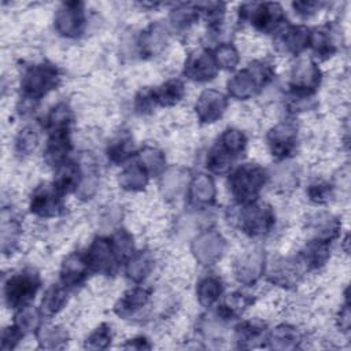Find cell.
Returning <instances> with one entry per match:
<instances>
[{
	"label": "cell",
	"mask_w": 351,
	"mask_h": 351,
	"mask_svg": "<svg viewBox=\"0 0 351 351\" xmlns=\"http://www.w3.org/2000/svg\"><path fill=\"white\" fill-rule=\"evenodd\" d=\"M70 132H55L49 133L44 148V160L48 166L55 169L60 167L67 162V156L71 151Z\"/></svg>",
	"instance_id": "obj_17"
},
{
	"label": "cell",
	"mask_w": 351,
	"mask_h": 351,
	"mask_svg": "<svg viewBox=\"0 0 351 351\" xmlns=\"http://www.w3.org/2000/svg\"><path fill=\"white\" fill-rule=\"evenodd\" d=\"M85 256L90 273L112 276L121 265L108 237H96L85 251Z\"/></svg>",
	"instance_id": "obj_8"
},
{
	"label": "cell",
	"mask_w": 351,
	"mask_h": 351,
	"mask_svg": "<svg viewBox=\"0 0 351 351\" xmlns=\"http://www.w3.org/2000/svg\"><path fill=\"white\" fill-rule=\"evenodd\" d=\"M321 5L322 4L318 1H295V3H292L295 12L302 16H311L321 8Z\"/></svg>",
	"instance_id": "obj_47"
},
{
	"label": "cell",
	"mask_w": 351,
	"mask_h": 351,
	"mask_svg": "<svg viewBox=\"0 0 351 351\" xmlns=\"http://www.w3.org/2000/svg\"><path fill=\"white\" fill-rule=\"evenodd\" d=\"M218 66L215 63L213 52L207 49H197L185 60L184 74L196 82H206L215 78L218 73Z\"/></svg>",
	"instance_id": "obj_13"
},
{
	"label": "cell",
	"mask_w": 351,
	"mask_h": 351,
	"mask_svg": "<svg viewBox=\"0 0 351 351\" xmlns=\"http://www.w3.org/2000/svg\"><path fill=\"white\" fill-rule=\"evenodd\" d=\"M112 340L111 328L107 324L99 325L86 339L85 347L89 350H104Z\"/></svg>",
	"instance_id": "obj_43"
},
{
	"label": "cell",
	"mask_w": 351,
	"mask_h": 351,
	"mask_svg": "<svg viewBox=\"0 0 351 351\" xmlns=\"http://www.w3.org/2000/svg\"><path fill=\"white\" fill-rule=\"evenodd\" d=\"M310 45H311L313 51L321 58H329L337 51L336 43L333 40L329 26H324V27H319V29H315L314 32H311Z\"/></svg>",
	"instance_id": "obj_33"
},
{
	"label": "cell",
	"mask_w": 351,
	"mask_h": 351,
	"mask_svg": "<svg viewBox=\"0 0 351 351\" xmlns=\"http://www.w3.org/2000/svg\"><path fill=\"white\" fill-rule=\"evenodd\" d=\"M215 145H218L225 154L236 159L237 156L244 152L247 147V137L245 134L234 128H229L222 132V134L218 137Z\"/></svg>",
	"instance_id": "obj_29"
},
{
	"label": "cell",
	"mask_w": 351,
	"mask_h": 351,
	"mask_svg": "<svg viewBox=\"0 0 351 351\" xmlns=\"http://www.w3.org/2000/svg\"><path fill=\"white\" fill-rule=\"evenodd\" d=\"M213 55H214L218 69H222V70H233L240 60L237 49L230 43L219 44L214 49Z\"/></svg>",
	"instance_id": "obj_39"
},
{
	"label": "cell",
	"mask_w": 351,
	"mask_h": 351,
	"mask_svg": "<svg viewBox=\"0 0 351 351\" xmlns=\"http://www.w3.org/2000/svg\"><path fill=\"white\" fill-rule=\"evenodd\" d=\"M266 180L267 174L263 167L255 163H243L229 174L228 185L234 200L243 204L258 199Z\"/></svg>",
	"instance_id": "obj_2"
},
{
	"label": "cell",
	"mask_w": 351,
	"mask_h": 351,
	"mask_svg": "<svg viewBox=\"0 0 351 351\" xmlns=\"http://www.w3.org/2000/svg\"><path fill=\"white\" fill-rule=\"evenodd\" d=\"M30 213L40 218H53L64 211L63 195L53 185L38 186L30 199Z\"/></svg>",
	"instance_id": "obj_11"
},
{
	"label": "cell",
	"mask_w": 351,
	"mask_h": 351,
	"mask_svg": "<svg viewBox=\"0 0 351 351\" xmlns=\"http://www.w3.org/2000/svg\"><path fill=\"white\" fill-rule=\"evenodd\" d=\"M53 25L60 36L69 38L78 37L85 27L84 4L81 1L63 3L55 14Z\"/></svg>",
	"instance_id": "obj_9"
},
{
	"label": "cell",
	"mask_w": 351,
	"mask_h": 351,
	"mask_svg": "<svg viewBox=\"0 0 351 351\" xmlns=\"http://www.w3.org/2000/svg\"><path fill=\"white\" fill-rule=\"evenodd\" d=\"M333 193V188L330 184L319 181V182H314L307 188V196L311 202L317 203V204H322L330 200Z\"/></svg>",
	"instance_id": "obj_45"
},
{
	"label": "cell",
	"mask_w": 351,
	"mask_h": 351,
	"mask_svg": "<svg viewBox=\"0 0 351 351\" xmlns=\"http://www.w3.org/2000/svg\"><path fill=\"white\" fill-rule=\"evenodd\" d=\"M133 152H134L133 140L129 136H121L110 144L107 149V156H108V160L112 163H123L133 155Z\"/></svg>",
	"instance_id": "obj_37"
},
{
	"label": "cell",
	"mask_w": 351,
	"mask_h": 351,
	"mask_svg": "<svg viewBox=\"0 0 351 351\" xmlns=\"http://www.w3.org/2000/svg\"><path fill=\"white\" fill-rule=\"evenodd\" d=\"M263 267V254L261 250L244 251V254H241L234 263L236 277L240 282L247 285L254 284L261 277Z\"/></svg>",
	"instance_id": "obj_16"
},
{
	"label": "cell",
	"mask_w": 351,
	"mask_h": 351,
	"mask_svg": "<svg viewBox=\"0 0 351 351\" xmlns=\"http://www.w3.org/2000/svg\"><path fill=\"white\" fill-rule=\"evenodd\" d=\"M38 144V133L32 126L22 128L15 137V151L19 155L32 154Z\"/></svg>",
	"instance_id": "obj_41"
},
{
	"label": "cell",
	"mask_w": 351,
	"mask_h": 351,
	"mask_svg": "<svg viewBox=\"0 0 351 351\" xmlns=\"http://www.w3.org/2000/svg\"><path fill=\"white\" fill-rule=\"evenodd\" d=\"M23 336H25V332L16 324L5 328L1 336V350L5 351V350L15 348Z\"/></svg>",
	"instance_id": "obj_46"
},
{
	"label": "cell",
	"mask_w": 351,
	"mask_h": 351,
	"mask_svg": "<svg viewBox=\"0 0 351 351\" xmlns=\"http://www.w3.org/2000/svg\"><path fill=\"white\" fill-rule=\"evenodd\" d=\"M321 70L311 58H299L291 71V93L296 97L308 99L321 84Z\"/></svg>",
	"instance_id": "obj_7"
},
{
	"label": "cell",
	"mask_w": 351,
	"mask_h": 351,
	"mask_svg": "<svg viewBox=\"0 0 351 351\" xmlns=\"http://www.w3.org/2000/svg\"><path fill=\"white\" fill-rule=\"evenodd\" d=\"M228 107V97L217 89H206L196 100L195 111L202 123L217 122Z\"/></svg>",
	"instance_id": "obj_14"
},
{
	"label": "cell",
	"mask_w": 351,
	"mask_h": 351,
	"mask_svg": "<svg viewBox=\"0 0 351 351\" xmlns=\"http://www.w3.org/2000/svg\"><path fill=\"white\" fill-rule=\"evenodd\" d=\"M240 18L262 33H271L284 22V11L278 3H250L240 7Z\"/></svg>",
	"instance_id": "obj_6"
},
{
	"label": "cell",
	"mask_w": 351,
	"mask_h": 351,
	"mask_svg": "<svg viewBox=\"0 0 351 351\" xmlns=\"http://www.w3.org/2000/svg\"><path fill=\"white\" fill-rule=\"evenodd\" d=\"M149 296L151 293L148 289L143 287H134L122 295V298L115 304L114 311L118 317L126 318L143 308L148 303Z\"/></svg>",
	"instance_id": "obj_22"
},
{
	"label": "cell",
	"mask_w": 351,
	"mask_h": 351,
	"mask_svg": "<svg viewBox=\"0 0 351 351\" xmlns=\"http://www.w3.org/2000/svg\"><path fill=\"white\" fill-rule=\"evenodd\" d=\"M78 166H80L81 177H80V184L75 193L81 199H90L95 195L97 189V182H99L96 162L92 155L85 154L81 156Z\"/></svg>",
	"instance_id": "obj_20"
},
{
	"label": "cell",
	"mask_w": 351,
	"mask_h": 351,
	"mask_svg": "<svg viewBox=\"0 0 351 351\" xmlns=\"http://www.w3.org/2000/svg\"><path fill=\"white\" fill-rule=\"evenodd\" d=\"M197 300L203 307L214 306L222 295V281L217 276H206L196 285Z\"/></svg>",
	"instance_id": "obj_28"
},
{
	"label": "cell",
	"mask_w": 351,
	"mask_h": 351,
	"mask_svg": "<svg viewBox=\"0 0 351 351\" xmlns=\"http://www.w3.org/2000/svg\"><path fill=\"white\" fill-rule=\"evenodd\" d=\"M73 111L66 103L56 104L47 115L45 129L48 133L55 132H70L71 123H73Z\"/></svg>",
	"instance_id": "obj_30"
},
{
	"label": "cell",
	"mask_w": 351,
	"mask_h": 351,
	"mask_svg": "<svg viewBox=\"0 0 351 351\" xmlns=\"http://www.w3.org/2000/svg\"><path fill=\"white\" fill-rule=\"evenodd\" d=\"M40 310H34L30 304L25 306L22 308L18 310V313L15 314V321L14 324H16L25 333L26 332H36L38 329V321H40Z\"/></svg>",
	"instance_id": "obj_42"
},
{
	"label": "cell",
	"mask_w": 351,
	"mask_h": 351,
	"mask_svg": "<svg viewBox=\"0 0 351 351\" xmlns=\"http://www.w3.org/2000/svg\"><path fill=\"white\" fill-rule=\"evenodd\" d=\"M123 348H134V350H144V348H151V344L144 336H138L134 339L128 340L126 344H123Z\"/></svg>",
	"instance_id": "obj_48"
},
{
	"label": "cell",
	"mask_w": 351,
	"mask_h": 351,
	"mask_svg": "<svg viewBox=\"0 0 351 351\" xmlns=\"http://www.w3.org/2000/svg\"><path fill=\"white\" fill-rule=\"evenodd\" d=\"M69 299V288L60 284L51 285L40 303V313L43 317H53L56 315L67 303Z\"/></svg>",
	"instance_id": "obj_24"
},
{
	"label": "cell",
	"mask_w": 351,
	"mask_h": 351,
	"mask_svg": "<svg viewBox=\"0 0 351 351\" xmlns=\"http://www.w3.org/2000/svg\"><path fill=\"white\" fill-rule=\"evenodd\" d=\"M273 77L274 69L269 62L255 60L228 81V92L234 99L245 100L266 86Z\"/></svg>",
	"instance_id": "obj_1"
},
{
	"label": "cell",
	"mask_w": 351,
	"mask_h": 351,
	"mask_svg": "<svg viewBox=\"0 0 351 351\" xmlns=\"http://www.w3.org/2000/svg\"><path fill=\"white\" fill-rule=\"evenodd\" d=\"M217 189L213 178L207 174H197L192 178L188 186V202L191 206L204 208L215 202Z\"/></svg>",
	"instance_id": "obj_18"
},
{
	"label": "cell",
	"mask_w": 351,
	"mask_h": 351,
	"mask_svg": "<svg viewBox=\"0 0 351 351\" xmlns=\"http://www.w3.org/2000/svg\"><path fill=\"white\" fill-rule=\"evenodd\" d=\"M311 228L315 232L314 239L324 240L328 243L337 239L340 233V222L336 217L330 214H318L313 221Z\"/></svg>",
	"instance_id": "obj_32"
},
{
	"label": "cell",
	"mask_w": 351,
	"mask_h": 351,
	"mask_svg": "<svg viewBox=\"0 0 351 351\" xmlns=\"http://www.w3.org/2000/svg\"><path fill=\"white\" fill-rule=\"evenodd\" d=\"M233 217V221L241 232L251 237L267 234L276 223V214L273 208L265 203H258L256 200L243 204L239 203Z\"/></svg>",
	"instance_id": "obj_4"
},
{
	"label": "cell",
	"mask_w": 351,
	"mask_h": 351,
	"mask_svg": "<svg viewBox=\"0 0 351 351\" xmlns=\"http://www.w3.org/2000/svg\"><path fill=\"white\" fill-rule=\"evenodd\" d=\"M199 18V7L195 4H181L170 14V21L177 29H186Z\"/></svg>",
	"instance_id": "obj_38"
},
{
	"label": "cell",
	"mask_w": 351,
	"mask_h": 351,
	"mask_svg": "<svg viewBox=\"0 0 351 351\" xmlns=\"http://www.w3.org/2000/svg\"><path fill=\"white\" fill-rule=\"evenodd\" d=\"M226 243L221 233H218L215 229L206 230L200 233L193 244H192V251L196 258V261L200 265H214L221 259V256L225 252Z\"/></svg>",
	"instance_id": "obj_12"
},
{
	"label": "cell",
	"mask_w": 351,
	"mask_h": 351,
	"mask_svg": "<svg viewBox=\"0 0 351 351\" xmlns=\"http://www.w3.org/2000/svg\"><path fill=\"white\" fill-rule=\"evenodd\" d=\"M156 106L158 104H156L154 88H144L134 97V110L138 114L151 112Z\"/></svg>",
	"instance_id": "obj_44"
},
{
	"label": "cell",
	"mask_w": 351,
	"mask_h": 351,
	"mask_svg": "<svg viewBox=\"0 0 351 351\" xmlns=\"http://www.w3.org/2000/svg\"><path fill=\"white\" fill-rule=\"evenodd\" d=\"M262 340H267L266 325L261 321H243L236 326V341L241 348L256 347Z\"/></svg>",
	"instance_id": "obj_23"
},
{
	"label": "cell",
	"mask_w": 351,
	"mask_h": 351,
	"mask_svg": "<svg viewBox=\"0 0 351 351\" xmlns=\"http://www.w3.org/2000/svg\"><path fill=\"white\" fill-rule=\"evenodd\" d=\"M167 43V32L160 23L148 26L140 36L138 47L143 55H155Z\"/></svg>",
	"instance_id": "obj_26"
},
{
	"label": "cell",
	"mask_w": 351,
	"mask_h": 351,
	"mask_svg": "<svg viewBox=\"0 0 351 351\" xmlns=\"http://www.w3.org/2000/svg\"><path fill=\"white\" fill-rule=\"evenodd\" d=\"M267 341L273 348L277 350H288L298 347L299 333L293 326L289 325H280L277 326L270 336H267Z\"/></svg>",
	"instance_id": "obj_35"
},
{
	"label": "cell",
	"mask_w": 351,
	"mask_h": 351,
	"mask_svg": "<svg viewBox=\"0 0 351 351\" xmlns=\"http://www.w3.org/2000/svg\"><path fill=\"white\" fill-rule=\"evenodd\" d=\"M90 273L85 252L75 251L67 255L60 267V282L70 288L81 285Z\"/></svg>",
	"instance_id": "obj_15"
},
{
	"label": "cell",
	"mask_w": 351,
	"mask_h": 351,
	"mask_svg": "<svg viewBox=\"0 0 351 351\" xmlns=\"http://www.w3.org/2000/svg\"><path fill=\"white\" fill-rule=\"evenodd\" d=\"M329 244L328 241L313 239L303 247L296 259L307 270L318 269L329 259Z\"/></svg>",
	"instance_id": "obj_21"
},
{
	"label": "cell",
	"mask_w": 351,
	"mask_h": 351,
	"mask_svg": "<svg viewBox=\"0 0 351 351\" xmlns=\"http://www.w3.org/2000/svg\"><path fill=\"white\" fill-rule=\"evenodd\" d=\"M60 82L59 69L49 62H41L26 67L21 78V92L26 100H40Z\"/></svg>",
	"instance_id": "obj_3"
},
{
	"label": "cell",
	"mask_w": 351,
	"mask_h": 351,
	"mask_svg": "<svg viewBox=\"0 0 351 351\" xmlns=\"http://www.w3.org/2000/svg\"><path fill=\"white\" fill-rule=\"evenodd\" d=\"M310 29L303 25H289L278 36V44L285 52L299 55L310 45Z\"/></svg>",
	"instance_id": "obj_19"
},
{
	"label": "cell",
	"mask_w": 351,
	"mask_h": 351,
	"mask_svg": "<svg viewBox=\"0 0 351 351\" xmlns=\"http://www.w3.org/2000/svg\"><path fill=\"white\" fill-rule=\"evenodd\" d=\"M112 248L117 254V258L121 263H125L133 254H134V244H133V237L129 232L125 229L118 230L112 237H111Z\"/></svg>",
	"instance_id": "obj_40"
},
{
	"label": "cell",
	"mask_w": 351,
	"mask_h": 351,
	"mask_svg": "<svg viewBox=\"0 0 351 351\" xmlns=\"http://www.w3.org/2000/svg\"><path fill=\"white\" fill-rule=\"evenodd\" d=\"M41 278L32 269L12 274L4 284V299L8 307L19 310L29 306L40 289Z\"/></svg>",
	"instance_id": "obj_5"
},
{
	"label": "cell",
	"mask_w": 351,
	"mask_h": 351,
	"mask_svg": "<svg viewBox=\"0 0 351 351\" xmlns=\"http://www.w3.org/2000/svg\"><path fill=\"white\" fill-rule=\"evenodd\" d=\"M126 276L134 281L141 282L154 269V255L148 250L134 252L126 262Z\"/></svg>",
	"instance_id": "obj_25"
},
{
	"label": "cell",
	"mask_w": 351,
	"mask_h": 351,
	"mask_svg": "<svg viewBox=\"0 0 351 351\" xmlns=\"http://www.w3.org/2000/svg\"><path fill=\"white\" fill-rule=\"evenodd\" d=\"M156 104L170 107L177 104L185 95V85L181 80H169L156 89H154Z\"/></svg>",
	"instance_id": "obj_31"
},
{
	"label": "cell",
	"mask_w": 351,
	"mask_h": 351,
	"mask_svg": "<svg viewBox=\"0 0 351 351\" xmlns=\"http://www.w3.org/2000/svg\"><path fill=\"white\" fill-rule=\"evenodd\" d=\"M266 141L274 158L287 159L296 151L298 128L289 122L278 123L267 132Z\"/></svg>",
	"instance_id": "obj_10"
},
{
	"label": "cell",
	"mask_w": 351,
	"mask_h": 351,
	"mask_svg": "<svg viewBox=\"0 0 351 351\" xmlns=\"http://www.w3.org/2000/svg\"><path fill=\"white\" fill-rule=\"evenodd\" d=\"M149 180V174L147 170L138 163H133L122 170L118 178V184L122 189L129 191V192H137L143 191Z\"/></svg>",
	"instance_id": "obj_27"
},
{
	"label": "cell",
	"mask_w": 351,
	"mask_h": 351,
	"mask_svg": "<svg viewBox=\"0 0 351 351\" xmlns=\"http://www.w3.org/2000/svg\"><path fill=\"white\" fill-rule=\"evenodd\" d=\"M340 328H343V330H348L350 326V311H348V302H346V304L343 306V310L340 311Z\"/></svg>",
	"instance_id": "obj_49"
},
{
	"label": "cell",
	"mask_w": 351,
	"mask_h": 351,
	"mask_svg": "<svg viewBox=\"0 0 351 351\" xmlns=\"http://www.w3.org/2000/svg\"><path fill=\"white\" fill-rule=\"evenodd\" d=\"M138 163L147 170V173L151 176H158L165 170V165H166V159L165 155L160 149L151 147V145H145L140 154H138Z\"/></svg>",
	"instance_id": "obj_36"
},
{
	"label": "cell",
	"mask_w": 351,
	"mask_h": 351,
	"mask_svg": "<svg viewBox=\"0 0 351 351\" xmlns=\"http://www.w3.org/2000/svg\"><path fill=\"white\" fill-rule=\"evenodd\" d=\"M36 337L41 348H60L67 341V332L60 326H41L36 330Z\"/></svg>",
	"instance_id": "obj_34"
}]
</instances>
